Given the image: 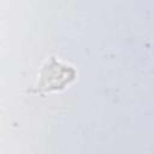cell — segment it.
<instances>
[{
  "label": "cell",
  "mask_w": 154,
  "mask_h": 154,
  "mask_svg": "<svg viewBox=\"0 0 154 154\" xmlns=\"http://www.w3.org/2000/svg\"><path fill=\"white\" fill-rule=\"evenodd\" d=\"M75 76V70L71 66L55 58H51L40 71V82L37 87L43 91L59 90L69 85Z\"/></svg>",
  "instance_id": "1"
}]
</instances>
